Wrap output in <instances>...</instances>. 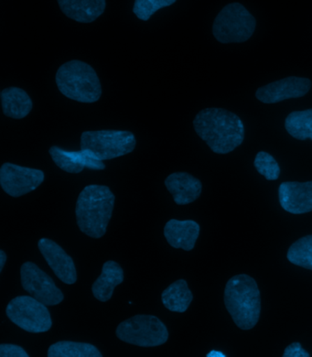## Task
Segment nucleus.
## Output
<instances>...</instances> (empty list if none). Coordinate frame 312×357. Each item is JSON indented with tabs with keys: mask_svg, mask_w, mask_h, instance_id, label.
<instances>
[{
	"mask_svg": "<svg viewBox=\"0 0 312 357\" xmlns=\"http://www.w3.org/2000/svg\"><path fill=\"white\" fill-rule=\"evenodd\" d=\"M288 133L299 140H312V109L294 111L285 120Z\"/></svg>",
	"mask_w": 312,
	"mask_h": 357,
	"instance_id": "4be33fe9",
	"label": "nucleus"
},
{
	"mask_svg": "<svg viewBox=\"0 0 312 357\" xmlns=\"http://www.w3.org/2000/svg\"><path fill=\"white\" fill-rule=\"evenodd\" d=\"M255 17L240 3H231L220 11L212 25V33L221 43H244L255 32Z\"/></svg>",
	"mask_w": 312,
	"mask_h": 357,
	"instance_id": "39448f33",
	"label": "nucleus"
},
{
	"mask_svg": "<svg viewBox=\"0 0 312 357\" xmlns=\"http://www.w3.org/2000/svg\"><path fill=\"white\" fill-rule=\"evenodd\" d=\"M8 257L7 255L3 250H0V272L3 271V268L6 264V261H7Z\"/></svg>",
	"mask_w": 312,
	"mask_h": 357,
	"instance_id": "cd10ccee",
	"label": "nucleus"
},
{
	"mask_svg": "<svg viewBox=\"0 0 312 357\" xmlns=\"http://www.w3.org/2000/svg\"><path fill=\"white\" fill-rule=\"evenodd\" d=\"M284 357H310V354L302 347L299 342H293L285 349Z\"/></svg>",
	"mask_w": 312,
	"mask_h": 357,
	"instance_id": "bb28decb",
	"label": "nucleus"
},
{
	"mask_svg": "<svg viewBox=\"0 0 312 357\" xmlns=\"http://www.w3.org/2000/svg\"><path fill=\"white\" fill-rule=\"evenodd\" d=\"M47 305L32 296H19L8 304V319L26 332H48L52 326L51 313Z\"/></svg>",
	"mask_w": 312,
	"mask_h": 357,
	"instance_id": "6e6552de",
	"label": "nucleus"
},
{
	"mask_svg": "<svg viewBox=\"0 0 312 357\" xmlns=\"http://www.w3.org/2000/svg\"><path fill=\"white\" fill-rule=\"evenodd\" d=\"M279 203L282 208L293 215L312 211V181L297 183L285 181L279 189Z\"/></svg>",
	"mask_w": 312,
	"mask_h": 357,
	"instance_id": "4468645a",
	"label": "nucleus"
},
{
	"mask_svg": "<svg viewBox=\"0 0 312 357\" xmlns=\"http://www.w3.org/2000/svg\"><path fill=\"white\" fill-rule=\"evenodd\" d=\"M45 172L13 163H4L0 169V184L6 194L13 197L29 194L45 181Z\"/></svg>",
	"mask_w": 312,
	"mask_h": 357,
	"instance_id": "9d476101",
	"label": "nucleus"
},
{
	"mask_svg": "<svg viewBox=\"0 0 312 357\" xmlns=\"http://www.w3.org/2000/svg\"><path fill=\"white\" fill-rule=\"evenodd\" d=\"M199 235L200 225L194 220L171 219L164 227V236L169 244L185 251L194 250Z\"/></svg>",
	"mask_w": 312,
	"mask_h": 357,
	"instance_id": "dca6fc26",
	"label": "nucleus"
},
{
	"mask_svg": "<svg viewBox=\"0 0 312 357\" xmlns=\"http://www.w3.org/2000/svg\"><path fill=\"white\" fill-rule=\"evenodd\" d=\"M38 248L61 282L68 285L77 282V272L74 260L57 243L42 238L38 243Z\"/></svg>",
	"mask_w": 312,
	"mask_h": 357,
	"instance_id": "f8f14e48",
	"label": "nucleus"
},
{
	"mask_svg": "<svg viewBox=\"0 0 312 357\" xmlns=\"http://www.w3.org/2000/svg\"><path fill=\"white\" fill-rule=\"evenodd\" d=\"M61 10L69 19L91 23L104 13L106 0H57Z\"/></svg>",
	"mask_w": 312,
	"mask_h": 357,
	"instance_id": "f3484780",
	"label": "nucleus"
},
{
	"mask_svg": "<svg viewBox=\"0 0 312 357\" xmlns=\"http://www.w3.org/2000/svg\"><path fill=\"white\" fill-rule=\"evenodd\" d=\"M49 357H102L95 345L86 342L61 341L52 344L48 350Z\"/></svg>",
	"mask_w": 312,
	"mask_h": 357,
	"instance_id": "412c9836",
	"label": "nucleus"
},
{
	"mask_svg": "<svg viewBox=\"0 0 312 357\" xmlns=\"http://www.w3.org/2000/svg\"><path fill=\"white\" fill-rule=\"evenodd\" d=\"M56 84L64 96L79 103H95L101 98L98 75L84 61L72 60L63 64L57 71Z\"/></svg>",
	"mask_w": 312,
	"mask_h": 357,
	"instance_id": "20e7f679",
	"label": "nucleus"
},
{
	"mask_svg": "<svg viewBox=\"0 0 312 357\" xmlns=\"http://www.w3.org/2000/svg\"><path fill=\"white\" fill-rule=\"evenodd\" d=\"M0 356L29 357V355L20 345L2 344L0 345Z\"/></svg>",
	"mask_w": 312,
	"mask_h": 357,
	"instance_id": "a878e982",
	"label": "nucleus"
},
{
	"mask_svg": "<svg viewBox=\"0 0 312 357\" xmlns=\"http://www.w3.org/2000/svg\"><path fill=\"white\" fill-rule=\"evenodd\" d=\"M224 304L240 329L255 327L261 312L260 291L256 280L246 274L233 277L224 289Z\"/></svg>",
	"mask_w": 312,
	"mask_h": 357,
	"instance_id": "7ed1b4c3",
	"label": "nucleus"
},
{
	"mask_svg": "<svg viewBox=\"0 0 312 357\" xmlns=\"http://www.w3.org/2000/svg\"><path fill=\"white\" fill-rule=\"evenodd\" d=\"M311 89L310 79L290 76L260 87L256 92V98L262 103L276 104L287 99L302 98Z\"/></svg>",
	"mask_w": 312,
	"mask_h": 357,
	"instance_id": "9b49d317",
	"label": "nucleus"
},
{
	"mask_svg": "<svg viewBox=\"0 0 312 357\" xmlns=\"http://www.w3.org/2000/svg\"><path fill=\"white\" fill-rule=\"evenodd\" d=\"M136 144L130 131H86L81 136V149L91 151L101 160L125 156L135 149Z\"/></svg>",
	"mask_w": 312,
	"mask_h": 357,
	"instance_id": "0eeeda50",
	"label": "nucleus"
},
{
	"mask_svg": "<svg viewBox=\"0 0 312 357\" xmlns=\"http://www.w3.org/2000/svg\"><path fill=\"white\" fill-rule=\"evenodd\" d=\"M168 191L173 196L178 206L194 203L202 194L203 185L200 180L187 172H175L165 180Z\"/></svg>",
	"mask_w": 312,
	"mask_h": 357,
	"instance_id": "2eb2a0df",
	"label": "nucleus"
},
{
	"mask_svg": "<svg viewBox=\"0 0 312 357\" xmlns=\"http://www.w3.org/2000/svg\"><path fill=\"white\" fill-rule=\"evenodd\" d=\"M116 333L121 341L141 347H159L169 339L167 327L153 315H136L127 319L119 324Z\"/></svg>",
	"mask_w": 312,
	"mask_h": 357,
	"instance_id": "423d86ee",
	"label": "nucleus"
},
{
	"mask_svg": "<svg viewBox=\"0 0 312 357\" xmlns=\"http://www.w3.org/2000/svg\"><path fill=\"white\" fill-rule=\"evenodd\" d=\"M254 165H255L256 171L268 181L278 180L281 175V168H279L278 162L272 155L267 152H258L256 154Z\"/></svg>",
	"mask_w": 312,
	"mask_h": 357,
	"instance_id": "b1692460",
	"label": "nucleus"
},
{
	"mask_svg": "<svg viewBox=\"0 0 312 357\" xmlns=\"http://www.w3.org/2000/svg\"><path fill=\"white\" fill-rule=\"evenodd\" d=\"M124 282V271L120 265L112 260L107 261L102 268V273L92 286L93 294L98 301H109L114 289Z\"/></svg>",
	"mask_w": 312,
	"mask_h": 357,
	"instance_id": "a211bd4d",
	"label": "nucleus"
},
{
	"mask_svg": "<svg viewBox=\"0 0 312 357\" xmlns=\"http://www.w3.org/2000/svg\"><path fill=\"white\" fill-rule=\"evenodd\" d=\"M195 132L214 153L227 154L244 139L243 121L236 114L223 108H206L194 120Z\"/></svg>",
	"mask_w": 312,
	"mask_h": 357,
	"instance_id": "f257e3e1",
	"label": "nucleus"
},
{
	"mask_svg": "<svg viewBox=\"0 0 312 357\" xmlns=\"http://www.w3.org/2000/svg\"><path fill=\"white\" fill-rule=\"evenodd\" d=\"M177 0H135L133 13L139 20L147 22L157 10L170 7Z\"/></svg>",
	"mask_w": 312,
	"mask_h": 357,
	"instance_id": "393cba45",
	"label": "nucleus"
},
{
	"mask_svg": "<svg viewBox=\"0 0 312 357\" xmlns=\"http://www.w3.org/2000/svg\"><path fill=\"white\" fill-rule=\"evenodd\" d=\"M162 300L163 305L169 311L185 312L194 300V295L189 289L187 282L185 280H179L171 284L162 292Z\"/></svg>",
	"mask_w": 312,
	"mask_h": 357,
	"instance_id": "aec40b11",
	"label": "nucleus"
},
{
	"mask_svg": "<svg viewBox=\"0 0 312 357\" xmlns=\"http://www.w3.org/2000/svg\"><path fill=\"white\" fill-rule=\"evenodd\" d=\"M287 257L292 264L312 271V236H306L293 243Z\"/></svg>",
	"mask_w": 312,
	"mask_h": 357,
	"instance_id": "5701e85b",
	"label": "nucleus"
},
{
	"mask_svg": "<svg viewBox=\"0 0 312 357\" xmlns=\"http://www.w3.org/2000/svg\"><path fill=\"white\" fill-rule=\"evenodd\" d=\"M3 113L14 119L26 118L32 110L31 98L24 90L17 87H8L0 93Z\"/></svg>",
	"mask_w": 312,
	"mask_h": 357,
	"instance_id": "6ab92c4d",
	"label": "nucleus"
},
{
	"mask_svg": "<svg viewBox=\"0 0 312 357\" xmlns=\"http://www.w3.org/2000/svg\"><path fill=\"white\" fill-rule=\"evenodd\" d=\"M49 152L54 163L69 174H80L86 168L93 171L106 169L103 160H99L88 149H81L79 151H69L54 146L49 149Z\"/></svg>",
	"mask_w": 312,
	"mask_h": 357,
	"instance_id": "ddd939ff",
	"label": "nucleus"
},
{
	"mask_svg": "<svg viewBox=\"0 0 312 357\" xmlns=\"http://www.w3.org/2000/svg\"><path fill=\"white\" fill-rule=\"evenodd\" d=\"M20 278L22 288L45 305H57L63 301V294L54 280L34 263L26 262L22 266Z\"/></svg>",
	"mask_w": 312,
	"mask_h": 357,
	"instance_id": "1a4fd4ad",
	"label": "nucleus"
},
{
	"mask_svg": "<svg viewBox=\"0 0 312 357\" xmlns=\"http://www.w3.org/2000/svg\"><path fill=\"white\" fill-rule=\"evenodd\" d=\"M115 200V195L107 186H86L79 195L75 207V216L81 232L92 238L106 235Z\"/></svg>",
	"mask_w": 312,
	"mask_h": 357,
	"instance_id": "f03ea898",
	"label": "nucleus"
},
{
	"mask_svg": "<svg viewBox=\"0 0 312 357\" xmlns=\"http://www.w3.org/2000/svg\"><path fill=\"white\" fill-rule=\"evenodd\" d=\"M208 357H226V355H224L223 353L219 352V351H212V352H210L208 355H207Z\"/></svg>",
	"mask_w": 312,
	"mask_h": 357,
	"instance_id": "c85d7f7f",
	"label": "nucleus"
}]
</instances>
